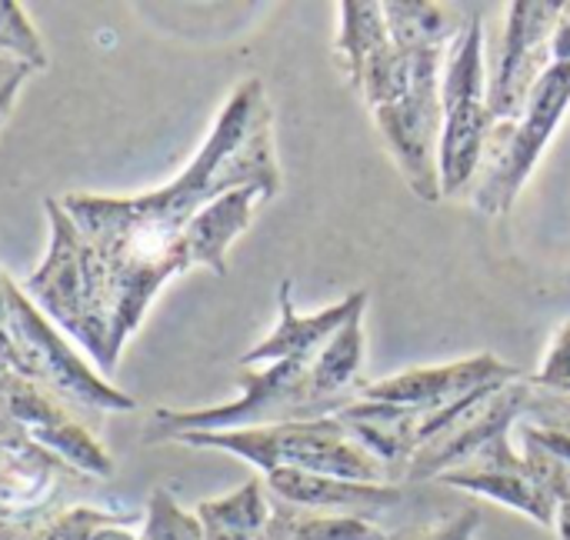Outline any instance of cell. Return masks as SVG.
<instances>
[{"label": "cell", "mask_w": 570, "mask_h": 540, "mask_svg": "<svg viewBox=\"0 0 570 540\" xmlns=\"http://www.w3.org/2000/svg\"><path fill=\"white\" fill-rule=\"evenodd\" d=\"M177 444L234 454L257 468L261 478L271 471H307L357 484H394L391 471L374 454H367L337 418L244 431H194L180 434Z\"/></svg>", "instance_id": "2"}, {"label": "cell", "mask_w": 570, "mask_h": 540, "mask_svg": "<svg viewBox=\"0 0 570 540\" xmlns=\"http://www.w3.org/2000/svg\"><path fill=\"white\" fill-rule=\"evenodd\" d=\"M387 540H391V534H387Z\"/></svg>", "instance_id": "25"}, {"label": "cell", "mask_w": 570, "mask_h": 540, "mask_svg": "<svg viewBox=\"0 0 570 540\" xmlns=\"http://www.w3.org/2000/svg\"><path fill=\"white\" fill-rule=\"evenodd\" d=\"M570 107V60L554 63L544 80L538 84V90L528 100V110L521 114V120H498L474 187H471V204L488 214V217H501L514 207L518 194L524 190L528 177L534 174L544 147L551 144L558 124L564 120Z\"/></svg>", "instance_id": "5"}, {"label": "cell", "mask_w": 570, "mask_h": 540, "mask_svg": "<svg viewBox=\"0 0 570 540\" xmlns=\"http://www.w3.org/2000/svg\"><path fill=\"white\" fill-rule=\"evenodd\" d=\"M481 528V511L478 508H464L461 514L438 521V524H421V528H404L391 540H474Z\"/></svg>", "instance_id": "20"}, {"label": "cell", "mask_w": 570, "mask_h": 540, "mask_svg": "<svg viewBox=\"0 0 570 540\" xmlns=\"http://www.w3.org/2000/svg\"><path fill=\"white\" fill-rule=\"evenodd\" d=\"M267 540H387V531L371 518L317 514L271 498Z\"/></svg>", "instance_id": "15"}, {"label": "cell", "mask_w": 570, "mask_h": 540, "mask_svg": "<svg viewBox=\"0 0 570 540\" xmlns=\"http://www.w3.org/2000/svg\"><path fill=\"white\" fill-rule=\"evenodd\" d=\"M94 540H147L144 534H134L130 524H114V528H104Z\"/></svg>", "instance_id": "23"}, {"label": "cell", "mask_w": 570, "mask_h": 540, "mask_svg": "<svg viewBox=\"0 0 570 540\" xmlns=\"http://www.w3.org/2000/svg\"><path fill=\"white\" fill-rule=\"evenodd\" d=\"M384 17L397 47H451V40L464 27V20L428 0H387Z\"/></svg>", "instance_id": "16"}, {"label": "cell", "mask_w": 570, "mask_h": 540, "mask_svg": "<svg viewBox=\"0 0 570 540\" xmlns=\"http://www.w3.org/2000/svg\"><path fill=\"white\" fill-rule=\"evenodd\" d=\"M140 514H124V511H97V508H63L50 518L40 521L33 540H94L104 528L114 524H137Z\"/></svg>", "instance_id": "17"}, {"label": "cell", "mask_w": 570, "mask_h": 540, "mask_svg": "<svg viewBox=\"0 0 570 540\" xmlns=\"http://www.w3.org/2000/svg\"><path fill=\"white\" fill-rule=\"evenodd\" d=\"M564 60H570V3H564V13L554 30V63H564Z\"/></svg>", "instance_id": "22"}, {"label": "cell", "mask_w": 570, "mask_h": 540, "mask_svg": "<svg viewBox=\"0 0 570 540\" xmlns=\"http://www.w3.org/2000/svg\"><path fill=\"white\" fill-rule=\"evenodd\" d=\"M0 331L10 374L40 384L80 414H120L137 401L94 374L73 347L43 321L27 291L0 267Z\"/></svg>", "instance_id": "3"}, {"label": "cell", "mask_w": 570, "mask_h": 540, "mask_svg": "<svg viewBox=\"0 0 570 540\" xmlns=\"http://www.w3.org/2000/svg\"><path fill=\"white\" fill-rule=\"evenodd\" d=\"M194 514L204 528V540H267L271 494L264 478H250L224 498L200 501Z\"/></svg>", "instance_id": "14"}, {"label": "cell", "mask_w": 570, "mask_h": 540, "mask_svg": "<svg viewBox=\"0 0 570 540\" xmlns=\"http://www.w3.org/2000/svg\"><path fill=\"white\" fill-rule=\"evenodd\" d=\"M534 384L528 377L504 381V384H488L478 394H471L458 414L411 458L404 481L407 484H424V481H441L448 471L461 468L468 458H474L481 448L491 441L511 434L531 404Z\"/></svg>", "instance_id": "8"}, {"label": "cell", "mask_w": 570, "mask_h": 540, "mask_svg": "<svg viewBox=\"0 0 570 540\" xmlns=\"http://www.w3.org/2000/svg\"><path fill=\"white\" fill-rule=\"evenodd\" d=\"M484 17H468L461 33L451 40L441 73V190L448 200L471 194L488 137L494 130V114L488 107V63H484Z\"/></svg>", "instance_id": "4"}, {"label": "cell", "mask_w": 570, "mask_h": 540, "mask_svg": "<svg viewBox=\"0 0 570 540\" xmlns=\"http://www.w3.org/2000/svg\"><path fill=\"white\" fill-rule=\"evenodd\" d=\"M277 311H281V324L257 344L250 347L244 357H240V367H264V364H277V361H291V357H311L317 354L354 314L367 311V291H354L347 294L341 304L321 311V314H297L294 307V284L291 281H281V291H277Z\"/></svg>", "instance_id": "12"}, {"label": "cell", "mask_w": 570, "mask_h": 540, "mask_svg": "<svg viewBox=\"0 0 570 540\" xmlns=\"http://www.w3.org/2000/svg\"><path fill=\"white\" fill-rule=\"evenodd\" d=\"M538 391L570 397V324H561L551 337V347L541 361V371L531 377Z\"/></svg>", "instance_id": "19"}, {"label": "cell", "mask_w": 570, "mask_h": 540, "mask_svg": "<svg viewBox=\"0 0 570 540\" xmlns=\"http://www.w3.org/2000/svg\"><path fill=\"white\" fill-rule=\"evenodd\" d=\"M438 484H448L454 491L464 494H478L488 501H498L544 528L558 524V504L548 494V488L541 484V478L534 474V468L524 461L521 451H514L511 434L491 441L488 448H481L474 458H468L461 468L448 471Z\"/></svg>", "instance_id": "9"}, {"label": "cell", "mask_w": 570, "mask_h": 540, "mask_svg": "<svg viewBox=\"0 0 570 540\" xmlns=\"http://www.w3.org/2000/svg\"><path fill=\"white\" fill-rule=\"evenodd\" d=\"M33 70H37V67H33L30 60L17 57V53H10V50H0V120L10 114L20 84H23Z\"/></svg>", "instance_id": "21"}, {"label": "cell", "mask_w": 570, "mask_h": 540, "mask_svg": "<svg viewBox=\"0 0 570 540\" xmlns=\"http://www.w3.org/2000/svg\"><path fill=\"white\" fill-rule=\"evenodd\" d=\"M521 371L514 364H504L494 354H474L468 361L441 364V367H414L374 384H364L361 397L381 401V404H401V408H417V411H441L451 408L474 391L501 381H518Z\"/></svg>", "instance_id": "10"}, {"label": "cell", "mask_w": 570, "mask_h": 540, "mask_svg": "<svg viewBox=\"0 0 570 540\" xmlns=\"http://www.w3.org/2000/svg\"><path fill=\"white\" fill-rule=\"evenodd\" d=\"M441 73H444V60L428 63L401 100L371 114L404 184L424 204L444 200L441 170H438V150H441V130H444Z\"/></svg>", "instance_id": "7"}, {"label": "cell", "mask_w": 570, "mask_h": 540, "mask_svg": "<svg viewBox=\"0 0 570 540\" xmlns=\"http://www.w3.org/2000/svg\"><path fill=\"white\" fill-rule=\"evenodd\" d=\"M564 0H514L501 43L488 53V107L494 120H521L531 94L554 67V30Z\"/></svg>", "instance_id": "6"}, {"label": "cell", "mask_w": 570, "mask_h": 540, "mask_svg": "<svg viewBox=\"0 0 570 540\" xmlns=\"http://www.w3.org/2000/svg\"><path fill=\"white\" fill-rule=\"evenodd\" d=\"M140 534L147 540H204V528L197 514L184 511L170 491H154L147 501Z\"/></svg>", "instance_id": "18"}, {"label": "cell", "mask_w": 570, "mask_h": 540, "mask_svg": "<svg viewBox=\"0 0 570 540\" xmlns=\"http://www.w3.org/2000/svg\"><path fill=\"white\" fill-rule=\"evenodd\" d=\"M0 374H10V367H7V347H3V331H0Z\"/></svg>", "instance_id": "24"}, {"label": "cell", "mask_w": 570, "mask_h": 540, "mask_svg": "<svg viewBox=\"0 0 570 540\" xmlns=\"http://www.w3.org/2000/svg\"><path fill=\"white\" fill-rule=\"evenodd\" d=\"M334 418L347 428V434L367 454H374L391 471V481L401 484L411 458L421 448V438H424V428H428L431 411H417V408H401V404H381V401L357 397L354 404H347Z\"/></svg>", "instance_id": "13"}, {"label": "cell", "mask_w": 570, "mask_h": 540, "mask_svg": "<svg viewBox=\"0 0 570 540\" xmlns=\"http://www.w3.org/2000/svg\"><path fill=\"white\" fill-rule=\"evenodd\" d=\"M281 187L274 107L264 84L247 77L167 187L140 197L43 200L50 251L27 277V294L114 371L160 287L190 267L224 277L230 244Z\"/></svg>", "instance_id": "1"}, {"label": "cell", "mask_w": 570, "mask_h": 540, "mask_svg": "<svg viewBox=\"0 0 570 540\" xmlns=\"http://www.w3.org/2000/svg\"><path fill=\"white\" fill-rule=\"evenodd\" d=\"M267 494L281 504L317 511V514H347V518H377L404 501L401 484H357L327 474L307 471H271L264 474Z\"/></svg>", "instance_id": "11"}]
</instances>
